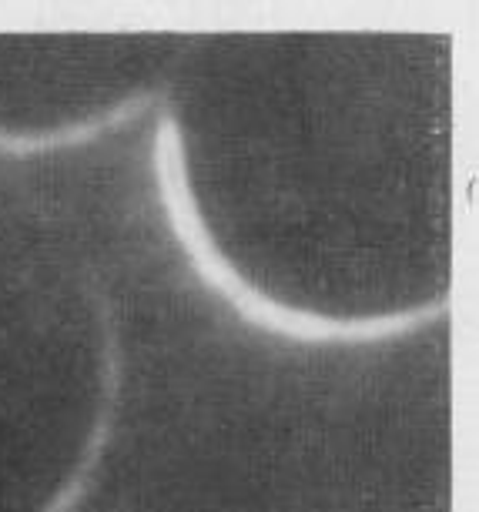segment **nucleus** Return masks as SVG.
I'll return each mask as SVG.
<instances>
[{"instance_id":"nucleus-1","label":"nucleus","mask_w":479,"mask_h":512,"mask_svg":"<svg viewBox=\"0 0 479 512\" xmlns=\"http://www.w3.org/2000/svg\"><path fill=\"white\" fill-rule=\"evenodd\" d=\"M151 164H155V178L161 191V208L168 215L171 235L185 248L188 262L195 265L201 285L208 292L222 295L235 315L265 335H279L289 342L305 345H366V342H386V338H402L409 332L439 322L449 312V298H436V302H423L406 312L392 315H366V318H335L305 312V308L275 302L262 288H255L238 268L228 262V255L215 245L212 231H208L201 208L191 191L188 175V151H185V131H181L178 118L165 111L155 128V148H151Z\"/></svg>"},{"instance_id":"nucleus-2","label":"nucleus","mask_w":479,"mask_h":512,"mask_svg":"<svg viewBox=\"0 0 479 512\" xmlns=\"http://www.w3.org/2000/svg\"><path fill=\"white\" fill-rule=\"evenodd\" d=\"M161 94L158 91H145V94H131L128 101L114 104L111 111L91 114L78 124H64V128L54 131H34V134H11L0 131V151L4 154H44V151H61V148H78V144H91L98 141L101 134L118 131L128 121L141 118L151 104H158Z\"/></svg>"},{"instance_id":"nucleus-3","label":"nucleus","mask_w":479,"mask_h":512,"mask_svg":"<svg viewBox=\"0 0 479 512\" xmlns=\"http://www.w3.org/2000/svg\"><path fill=\"white\" fill-rule=\"evenodd\" d=\"M114 395H118V355L108 352V359H104V395L98 405V422H94L88 446L81 452V466L74 469V476L64 482V489H57V496L47 502L41 512H71L84 499V492H88L91 479H94V469H98V462H101V452L111 439Z\"/></svg>"}]
</instances>
